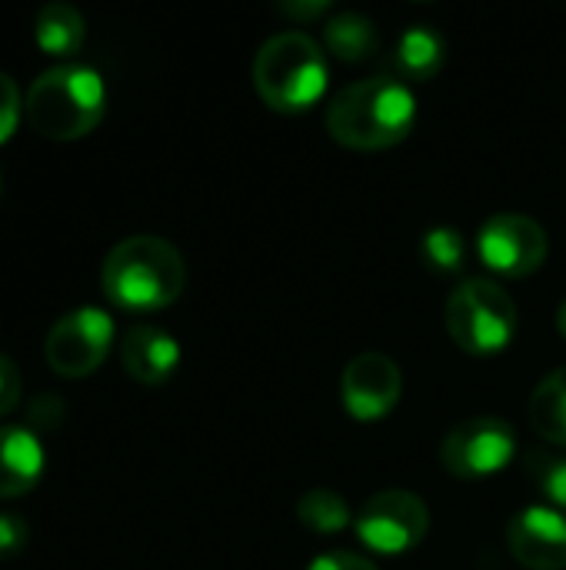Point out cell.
Segmentation results:
<instances>
[{"label":"cell","instance_id":"19","mask_svg":"<svg viewBox=\"0 0 566 570\" xmlns=\"http://www.w3.org/2000/svg\"><path fill=\"white\" fill-rule=\"evenodd\" d=\"M420 257L437 274H457L467 264V240L454 227H434L420 240Z\"/></svg>","mask_w":566,"mask_h":570},{"label":"cell","instance_id":"12","mask_svg":"<svg viewBox=\"0 0 566 570\" xmlns=\"http://www.w3.org/2000/svg\"><path fill=\"white\" fill-rule=\"evenodd\" d=\"M120 364L137 384L157 387V384H167L173 371L180 367V344L163 327L133 324L127 327L120 341Z\"/></svg>","mask_w":566,"mask_h":570},{"label":"cell","instance_id":"25","mask_svg":"<svg viewBox=\"0 0 566 570\" xmlns=\"http://www.w3.org/2000/svg\"><path fill=\"white\" fill-rule=\"evenodd\" d=\"M307 570H380L374 561L360 558V554H350V551H330V554H320L314 558V564Z\"/></svg>","mask_w":566,"mask_h":570},{"label":"cell","instance_id":"20","mask_svg":"<svg viewBox=\"0 0 566 570\" xmlns=\"http://www.w3.org/2000/svg\"><path fill=\"white\" fill-rule=\"evenodd\" d=\"M537 484L544 491V498L550 501V508H557L566 514V454H540L530 461Z\"/></svg>","mask_w":566,"mask_h":570},{"label":"cell","instance_id":"23","mask_svg":"<svg viewBox=\"0 0 566 570\" xmlns=\"http://www.w3.org/2000/svg\"><path fill=\"white\" fill-rule=\"evenodd\" d=\"M27 521L17 514H0V561H10L13 554H20L27 548Z\"/></svg>","mask_w":566,"mask_h":570},{"label":"cell","instance_id":"11","mask_svg":"<svg viewBox=\"0 0 566 570\" xmlns=\"http://www.w3.org/2000/svg\"><path fill=\"white\" fill-rule=\"evenodd\" d=\"M507 544L527 570H566V514L547 504H530L514 514Z\"/></svg>","mask_w":566,"mask_h":570},{"label":"cell","instance_id":"1","mask_svg":"<svg viewBox=\"0 0 566 570\" xmlns=\"http://www.w3.org/2000/svg\"><path fill=\"white\" fill-rule=\"evenodd\" d=\"M103 294L130 314H153L180 301L187 287L183 254L153 234H133L110 247L100 267Z\"/></svg>","mask_w":566,"mask_h":570},{"label":"cell","instance_id":"7","mask_svg":"<svg viewBox=\"0 0 566 570\" xmlns=\"http://www.w3.org/2000/svg\"><path fill=\"white\" fill-rule=\"evenodd\" d=\"M354 531L374 554H407L430 534V511L414 491H380L357 511Z\"/></svg>","mask_w":566,"mask_h":570},{"label":"cell","instance_id":"21","mask_svg":"<svg viewBox=\"0 0 566 570\" xmlns=\"http://www.w3.org/2000/svg\"><path fill=\"white\" fill-rule=\"evenodd\" d=\"M67 417V407L57 394H40L30 411H27V428L37 434V431H57Z\"/></svg>","mask_w":566,"mask_h":570},{"label":"cell","instance_id":"16","mask_svg":"<svg viewBox=\"0 0 566 570\" xmlns=\"http://www.w3.org/2000/svg\"><path fill=\"white\" fill-rule=\"evenodd\" d=\"M324 43L327 50L344 60V63H360L367 57L377 53L380 47V33H377V23L367 17V13H357V10H344L337 17L327 20L324 27Z\"/></svg>","mask_w":566,"mask_h":570},{"label":"cell","instance_id":"5","mask_svg":"<svg viewBox=\"0 0 566 570\" xmlns=\"http://www.w3.org/2000/svg\"><path fill=\"white\" fill-rule=\"evenodd\" d=\"M450 341L474 357H494L510 347L517 334V304L490 277H467L444 311Z\"/></svg>","mask_w":566,"mask_h":570},{"label":"cell","instance_id":"3","mask_svg":"<svg viewBox=\"0 0 566 570\" xmlns=\"http://www.w3.org/2000/svg\"><path fill=\"white\" fill-rule=\"evenodd\" d=\"M107 110L103 77L87 63H57L43 70L23 100L27 124L47 140H80L87 137Z\"/></svg>","mask_w":566,"mask_h":570},{"label":"cell","instance_id":"2","mask_svg":"<svg viewBox=\"0 0 566 570\" xmlns=\"http://www.w3.org/2000/svg\"><path fill=\"white\" fill-rule=\"evenodd\" d=\"M417 120L414 90L384 73L347 83L327 104V130L350 150H387L410 137Z\"/></svg>","mask_w":566,"mask_h":570},{"label":"cell","instance_id":"22","mask_svg":"<svg viewBox=\"0 0 566 570\" xmlns=\"http://www.w3.org/2000/svg\"><path fill=\"white\" fill-rule=\"evenodd\" d=\"M20 110H23L20 90H17V83L0 70V144H7V140H10V134L17 130Z\"/></svg>","mask_w":566,"mask_h":570},{"label":"cell","instance_id":"24","mask_svg":"<svg viewBox=\"0 0 566 570\" xmlns=\"http://www.w3.org/2000/svg\"><path fill=\"white\" fill-rule=\"evenodd\" d=\"M20 391H23V384H20L17 364L7 354H0V417L20 404Z\"/></svg>","mask_w":566,"mask_h":570},{"label":"cell","instance_id":"14","mask_svg":"<svg viewBox=\"0 0 566 570\" xmlns=\"http://www.w3.org/2000/svg\"><path fill=\"white\" fill-rule=\"evenodd\" d=\"M447 60V40L430 23H414L400 33L394 50V70L397 80H434Z\"/></svg>","mask_w":566,"mask_h":570},{"label":"cell","instance_id":"8","mask_svg":"<svg viewBox=\"0 0 566 570\" xmlns=\"http://www.w3.org/2000/svg\"><path fill=\"white\" fill-rule=\"evenodd\" d=\"M113 334L117 331L107 311L77 307L50 327L43 341V357L53 374L80 381V377H90L107 361L113 347Z\"/></svg>","mask_w":566,"mask_h":570},{"label":"cell","instance_id":"10","mask_svg":"<svg viewBox=\"0 0 566 570\" xmlns=\"http://www.w3.org/2000/svg\"><path fill=\"white\" fill-rule=\"evenodd\" d=\"M404 394V374L394 357L380 351L357 354L340 377V401L354 421H380L387 417Z\"/></svg>","mask_w":566,"mask_h":570},{"label":"cell","instance_id":"9","mask_svg":"<svg viewBox=\"0 0 566 570\" xmlns=\"http://www.w3.org/2000/svg\"><path fill=\"white\" fill-rule=\"evenodd\" d=\"M477 254L500 277H530L544 267L550 240L544 224L534 217L504 210L484 220L477 234Z\"/></svg>","mask_w":566,"mask_h":570},{"label":"cell","instance_id":"15","mask_svg":"<svg viewBox=\"0 0 566 570\" xmlns=\"http://www.w3.org/2000/svg\"><path fill=\"white\" fill-rule=\"evenodd\" d=\"M33 40L43 53L57 60H73L87 40V23L77 7L70 3H47L33 17Z\"/></svg>","mask_w":566,"mask_h":570},{"label":"cell","instance_id":"18","mask_svg":"<svg viewBox=\"0 0 566 570\" xmlns=\"http://www.w3.org/2000/svg\"><path fill=\"white\" fill-rule=\"evenodd\" d=\"M297 521L314 534H340L354 524L347 501L330 488H314L297 501Z\"/></svg>","mask_w":566,"mask_h":570},{"label":"cell","instance_id":"4","mask_svg":"<svg viewBox=\"0 0 566 570\" xmlns=\"http://www.w3.org/2000/svg\"><path fill=\"white\" fill-rule=\"evenodd\" d=\"M327 57L304 30L267 37L254 57V87L277 114H304L327 90Z\"/></svg>","mask_w":566,"mask_h":570},{"label":"cell","instance_id":"13","mask_svg":"<svg viewBox=\"0 0 566 570\" xmlns=\"http://www.w3.org/2000/svg\"><path fill=\"white\" fill-rule=\"evenodd\" d=\"M43 468V444L30 428H0V501L30 494Z\"/></svg>","mask_w":566,"mask_h":570},{"label":"cell","instance_id":"26","mask_svg":"<svg viewBox=\"0 0 566 570\" xmlns=\"http://www.w3.org/2000/svg\"><path fill=\"white\" fill-rule=\"evenodd\" d=\"M287 17H297V20H307V17H317V13H327L330 3L327 0H317V3H284L280 7Z\"/></svg>","mask_w":566,"mask_h":570},{"label":"cell","instance_id":"17","mask_svg":"<svg viewBox=\"0 0 566 570\" xmlns=\"http://www.w3.org/2000/svg\"><path fill=\"white\" fill-rule=\"evenodd\" d=\"M530 428L544 441L566 448V364L550 371L530 394Z\"/></svg>","mask_w":566,"mask_h":570},{"label":"cell","instance_id":"27","mask_svg":"<svg viewBox=\"0 0 566 570\" xmlns=\"http://www.w3.org/2000/svg\"><path fill=\"white\" fill-rule=\"evenodd\" d=\"M557 331L564 334V341H566V301L557 307Z\"/></svg>","mask_w":566,"mask_h":570},{"label":"cell","instance_id":"6","mask_svg":"<svg viewBox=\"0 0 566 570\" xmlns=\"http://www.w3.org/2000/svg\"><path fill=\"white\" fill-rule=\"evenodd\" d=\"M517 454V434L500 417H467L447 431L440 464L457 481H487L500 474Z\"/></svg>","mask_w":566,"mask_h":570}]
</instances>
